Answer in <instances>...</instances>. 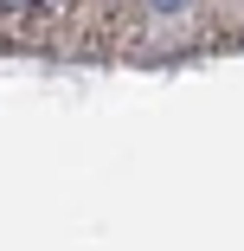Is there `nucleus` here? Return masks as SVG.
<instances>
[{"label":"nucleus","instance_id":"nucleus-1","mask_svg":"<svg viewBox=\"0 0 244 251\" xmlns=\"http://www.w3.org/2000/svg\"><path fill=\"white\" fill-rule=\"evenodd\" d=\"M0 20L20 26V20H39V0H0Z\"/></svg>","mask_w":244,"mask_h":251},{"label":"nucleus","instance_id":"nucleus-3","mask_svg":"<svg viewBox=\"0 0 244 251\" xmlns=\"http://www.w3.org/2000/svg\"><path fill=\"white\" fill-rule=\"evenodd\" d=\"M141 7H148V13H161V20H174V13L186 7V0H141Z\"/></svg>","mask_w":244,"mask_h":251},{"label":"nucleus","instance_id":"nucleus-2","mask_svg":"<svg viewBox=\"0 0 244 251\" xmlns=\"http://www.w3.org/2000/svg\"><path fill=\"white\" fill-rule=\"evenodd\" d=\"M71 7H77V0H39V20L58 26V20H71Z\"/></svg>","mask_w":244,"mask_h":251}]
</instances>
